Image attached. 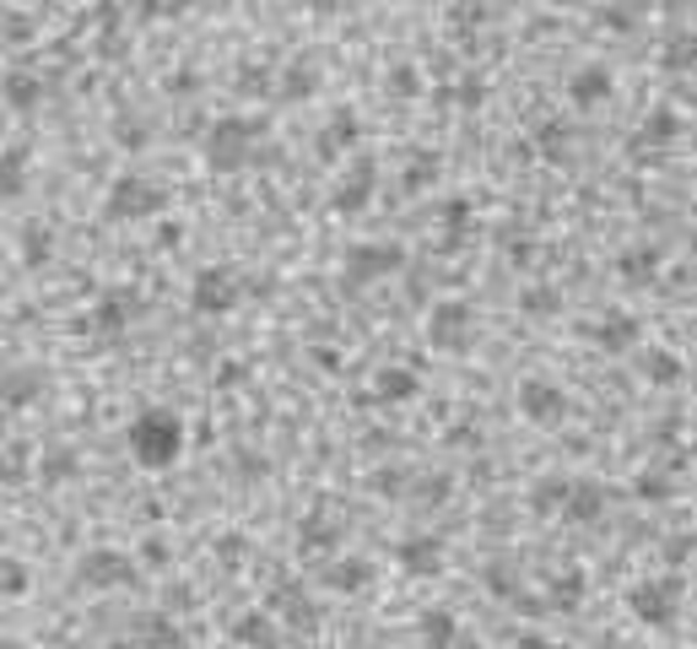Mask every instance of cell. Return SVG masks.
<instances>
[{"label": "cell", "instance_id": "9a60e30c", "mask_svg": "<svg viewBox=\"0 0 697 649\" xmlns=\"http://www.w3.org/2000/svg\"><path fill=\"white\" fill-rule=\"evenodd\" d=\"M616 271H622V282L649 287V282L660 277V244H633V249H622V255H616Z\"/></svg>", "mask_w": 697, "mask_h": 649}, {"label": "cell", "instance_id": "d4e9b609", "mask_svg": "<svg viewBox=\"0 0 697 649\" xmlns=\"http://www.w3.org/2000/svg\"><path fill=\"white\" fill-rule=\"evenodd\" d=\"M38 98H44V82H38L33 71H11V76H5V103H11L16 114L38 109Z\"/></svg>", "mask_w": 697, "mask_h": 649}, {"label": "cell", "instance_id": "ee69618b", "mask_svg": "<svg viewBox=\"0 0 697 649\" xmlns=\"http://www.w3.org/2000/svg\"><path fill=\"white\" fill-rule=\"evenodd\" d=\"M427 179H438V152L417 147V158H412V168H406V189H417V184H427Z\"/></svg>", "mask_w": 697, "mask_h": 649}, {"label": "cell", "instance_id": "d590c367", "mask_svg": "<svg viewBox=\"0 0 697 649\" xmlns=\"http://www.w3.org/2000/svg\"><path fill=\"white\" fill-rule=\"evenodd\" d=\"M38 472H44V482H65L71 472H76V455L60 444V450H44V461H38Z\"/></svg>", "mask_w": 697, "mask_h": 649}, {"label": "cell", "instance_id": "f5cc1de1", "mask_svg": "<svg viewBox=\"0 0 697 649\" xmlns=\"http://www.w3.org/2000/svg\"><path fill=\"white\" fill-rule=\"evenodd\" d=\"M27 33H33V22H27L22 11H11V16H5V38H27Z\"/></svg>", "mask_w": 697, "mask_h": 649}, {"label": "cell", "instance_id": "6da1fadb", "mask_svg": "<svg viewBox=\"0 0 697 649\" xmlns=\"http://www.w3.org/2000/svg\"><path fill=\"white\" fill-rule=\"evenodd\" d=\"M125 444H131V461H136L140 472H168L184 455V423L168 406H146V412L131 417Z\"/></svg>", "mask_w": 697, "mask_h": 649}, {"label": "cell", "instance_id": "4fadbf2b", "mask_svg": "<svg viewBox=\"0 0 697 649\" xmlns=\"http://www.w3.org/2000/svg\"><path fill=\"white\" fill-rule=\"evenodd\" d=\"M395 563H401L406 574L427 579V574L443 568V541H438V536H406V541H395Z\"/></svg>", "mask_w": 697, "mask_h": 649}, {"label": "cell", "instance_id": "74e56055", "mask_svg": "<svg viewBox=\"0 0 697 649\" xmlns=\"http://www.w3.org/2000/svg\"><path fill=\"white\" fill-rule=\"evenodd\" d=\"M481 579H487V590H492V596L519 601V590H514V568H509V563H487V568H481Z\"/></svg>", "mask_w": 697, "mask_h": 649}, {"label": "cell", "instance_id": "e575fe53", "mask_svg": "<svg viewBox=\"0 0 697 649\" xmlns=\"http://www.w3.org/2000/svg\"><path fill=\"white\" fill-rule=\"evenodd\" d=\"M22 260H27V266H44V260H49V228H44V222H27V228H22Z\"/></svg>", "mask_w": 697, "mask_h": 649}, {"label": "cell", "instance_id": "60d3db41", "mask_svg": "<svg viewBox=\"0 0 697 649\" xmlns=\"http://www.w3.org/2000/svg\"><path fill=\"white\" fill-rule=\"evenodd\" d=\"M454 93H460V109H481V98H487V76H481V71H465Z\"/></svg>", "mask_w": 697, "mask_h": 649}, {"label": "cell", "instance_id": "8992f818", "mask_svg": "<svg viewBox=\"0 0 697 649\" xmlns=\"http://www.w3.org/2000/svg\"><path fill=\"white\" fill-rule=\"evenodd\" d=\"M470 324H476V315H470L465 298H443V304L427 309V341H432L438 352H465L470 335H476Z\"/></svg>", "mask_w": 697, "mask_h": 649}, {"label": "cell", "instance_id": "9c48e42d", "mask_svg": "<svg viewBox=\"0 0 697 649\" xmlns=\"http://www.w3.org/2000/svg\"><path fill=\"white\" fill-rule=\"evenodd\" d=\"M271 617H286V628H297V634H314V628H319V607L308 601V590H303L297 579H281L277 585Z\"/></svg>", "mask_w": 697, "mask_h": 649}, {"label": "cell", "instance_id": "7a4b0ae2", "mask_svg": "<svg viewBox=\"0 0 697 649\" xmlns=\"http://www.w3.org/2000/svg\"><path fill=\"white\" fill-rule=\"evenodd\" d=\"M255 136H266V120H249V114H222L211 120L206 142H200V158L211 173H239L244 162H255Z\"/></svg>", "mask_w": 697, "mask_h": 649}, {"label": "cell", "instance_id": "ffe728a7", "mask_svg": "<svg viewBox=\"0 0 697 649\" xmlns=\"http://www.w3.org/2000/svg\"><path fill=\"white\" fill-rule=\"evenodd\" d=\"M417 634L427 649H449L454 639H460V623H454V612L449 607H427L417 617Z\"/></svg>", "mask_w": 697, "mask_h": 649}, {"label": "cell", "instance_id": "3957f363", "mask_svg": "<svg viewBox=\"0 0 697 649\" xmlns=\"http://www.w3.org/2000/svg\"><path fill=\"white\" fill-rule=\"evenodd\" d=\"M627 607H633L638 623H649V628H671L676 612H682V579H676V574L638 579V585L627 590Z\"/></svg>", "mask_w": 697, "mask_h": 649}, {"label": "cell", "instance_id": "bcb514c9", "mask_svg": "<svg viewBox=\"0 0 697 649\" xmlns=\"http://www.w3.org/2000/svg\"><path fill=\"white\" fill-rule=\"evenodd\" d=\"M239 558H244V536H239V530L217 536V563H239Z\"/></svg>", "mask_w": 697, "mask_h": 649}, {"label": "cell", "instance_id": "cb8c5ba5", "mask_svg": "<svg viewBox=\"0 0 697 649\" xmlns=\"http://www.w3.org/2000/svg\"><path fill=\"white\" fill-rule=\"evenodd\" d=\"M233 639L244 649H271L277 645V617H271V612H244L239 628H233Z\"/></svg>", "mask_w": 697, "mask_h": 649}, {"label": "cell", "instance_id": "b9f144b4", "mask_svg": "<svg viewBox=\"0 0 697 649\" xmlns=\"http://www.w3.org/2000/svg\"><path fill=\"white\" fill-rule=\"evenodd\" d=\"M519 309L525 315H552L558 309V287H525L519 293Z\"/></svg>", "mask_w": 697, "mask_h": 649}, {"label": "cell", "instance_id": "681fc988", "mask_svg": "<svg viewBox=\"0 0 697 649\" xmlns=\"http://www.w3.org/2000/svg\"><path fill=\"white\" fill-rule=\"evenodd\" d=\"M22 189V152H5V195Z\"/></svg>", "mask_w": 697, "mask_h": 649}, {"label": "cell", "instance_id": "f35d334b", "mask_svg": "<svg viewBox=\"0 0 697 649\" xmlns=\"http://www.w3.org/2000/svg\"><path fill=\"white\" fill-rule=\"evenodd\" d=\"M120 324H125V304H120V298H103V304L93 309V330H98V335H120Z\"/></svg>", "mask_w": 697, "mask_h": 649}, {"label": "cell", "instance_id": "7dc6e473", "mask_svg": "<svg viewBox=\"0 0 697 649\" xmlns=\"http://www.w3.org/2000/svg\"><path fill=\"white\" fill-rule=\"evenodd\" d=\"M401 482H406V477H401V466H384V472H374V487H379L384 498H395V492H401Z\"/></svg>", "mask_w": 697, "mask_h": 649}, {"label": "cell", "instance_id": "d6986e66", "mask_svg": "<svg viewBox=\"0 0 697 649\" xmlns=\"http://www.w3.org/2000/svg\"><path fill=\"white\" fill-rule=\"evenodd\" d=\"M660 65H665V71H693L697 65V33L693 27H671V33L660 38Z\"/></svg>", "mask_w": 697, "mask_h": 649}, {"label": "cell", "instance_id": "f6af8a7d", "mask_svg": "<svg viewBox=\"0 0 697 649\" xmlns=\"http://www.w3.org/2000/svg\"><path fill=\"white\" fill-rule=\"evenodd\" d=\"M417 87H421L417 65H395V71H390V93H401V98H412Z\"/></svg>", "mask_w": 697, "mask_h": 649}, {"label": "cell", "instance_id": "e0dca14e", "mask_svg": "<svg viewBox=\"0 0 697 649\" xmlns=\"http://www.w3.org/2000/svg\"><path fill=\"white\" fill-rule=\"evenodd\" d=\"M325 585L341 590V596H357V590L374 585V563H368V558H341V563L325 568Z\"/></svg>", "mask_w": 697, "mask_h": 649}, {"label": "cell", "instance_id": "ba28073f", "mask_svg": "<svg viewBox=\"0 0 697 649\" xmlns=\"http://www.w3.org/2000/svg\"><path fill=\"white\" fill-rule=\"evenodd\" d=\"M189 304H195L200 315H228V309L239 304V277H233L228 266H206V271H195V282H189Z\"/></svg>", "mask_w": 697, "mask_h": 649}, {"label": "cell", "instance_id": "9f6ffc18", "mask_svg": "<svg viewBox=\"0 0 697 649\" xmlns=\"http://www.w3.org/2000/svg\"><path fill=\"white\" fill-rule=\"evenodd\" d=\"M514 649H547V639H541V634H519V639H514Z\"/></svg>", "mask_w": 697, "mask_h": 649}, {"label": "cell", "instance_id": "8fae6325", "mask_svg": "<svg viewBox=\"0 0 697 649\" xmlns=\"http://www.w3.org/2000/svg\"><path fill=\"white\" fill-rule=\"evenodd\" d=\"M519 412H525L530 423L552 428L562 412H567V395H562L552 379H525V384H519Z\"/></svg>", "mask_w": 697, "mask_h": 649}, {"label": "cell", "instance_id": "f907efd6", "mask_svg": "<svg viewBox=\"0 0 697 649\" xmlns=\"http://www.w3.org/2000/svg\"><path fill=\"white\" fill-rule=\"evenodd\" d=\"M687 552H693V536H687V530H676V536L665 541V558H671V563H682Z\"/></svg>", "mask_w": 697, "mask_h": 649}, {"label": "cell", "instance_id": "484cf974", "mask_svg": "<svg viewBox=\"0 0 697 649\" xmlns=\"http://www.w3.org/2000/svg\"><path fill=\"white\" fill-rule=\"evenodd\" d=\"M281 93H286V98H314V93H319V71H314V60H292V65H281Z\"/></svg>", "mask_w": 697, "mask_h": 649}, {"label": "cell", "instance_id": "db71d44e", "mask_svg": "<svg viewBox=\"0 0 697 649\" xmlns=\"http://www.w3.org/2000/svg\"><path fill=\"white\" fill-rule=\"evenodd\" d=\"M239 82H244V93H266V87H271V82H266V71H255V65H249Z\"/></svg>", "mask_w": 697, "mask_h": 649}, {"label": "cell", "instance_id": "2e32d148", "mask_svg": "<svg viewBox=\"0 0 697 649\" xmlns=\"http://www.w3.org/2000/svg\"><path fill=\"white\" fill-rule=\"evenodd\" d=\"M638 341V320L627 315V309H606L600 320H595V346H606V352H627Z\"/></svg>", "mask_w": 697, "mask_h": 649}, {"label": "cell", "instance_id": "5b68a950", "mask_svg": "<svg viewBox=\"0 0 697 649\" xmlns=\"http://www.w3.org/2000/svg\"><path fill=\"white\" fill-rule=\"evenodd\" d=\"M401 244H384V238H357L352 249H346V260H341V277L352 282V287H368V282H379V277H390V271H401Z\"/></svg>", "mask_w": 697, "mask_h": 649}, {"label": "cell", "instance_id": "5bb4252c", "mask_svg": "<svg viewBox=\"0 0 697 649\" xmlns=\"http://www.w3.org/2000/svg\"><path fill=\"white\" fill-rule=\"evenodd\" d=\"M600 514H606V487L589 482V477H573L567 503H562V519H573V525H595Z\"/></svg>", "mask_w": 697, "mask_h": 649}, {"label": "cell", "instance_id": "1f68e13d", "mask_svg": "<svg viewBox=\"0 0 697 649\" xmlns=\"http://www.w3.org/2000/svg\"><path fill=\"white\" fill-rule=\"evenodd\" d=\"M633 492H638L644 503H665V498L676 492V482H671V472H660V466H644V472L633 477Z\"/></svg>", "mask_w": 697, "mask_h": 649}, {"label": "cell", "instance_id": "11a10c76", "mask_svg": "<svg viewBox=\"0 0 697 649\" xmlns=\"http://www.w3.org/2000/svg\"><path fill=\"white\" fill-rule=\"evenodd\" d=\"M239 379H244V368H239V363H228V368L217 374V390H228V384H239Z\"/></svg>", "mask_w": 697, "mask_h": 649}, {"label": "cell", "instance_id": "7c38bea8", "mask_svg": "<svg viewBox=\"0 0 697 649\" xmlns=\"http://www.w3.org/2000/svg\"><path fill=\"white\" fill-rule=\"evenodd\" d=\"M611 93H616V76H611V65H600V60L578 65V71H573V82H567L573 109H595V103H606Z\"/></svg>", "mask_w": 697, "mask_h": 649}, {"label": "cell", "instance_id": "ac0fdd59", "mask_svg": "<svg viewBox=\"0 0 697 649\" xmlns=\"http://www.w3.org/2000/svg\"><path fill=\"white\" fill-rule=\"evenodd\" d=\"M136 639L140 649H184V628L162 612H146V617H136Z\"/></svg>", "mask_w": 697, "mask_h": 649}, {"label": "cell", "instance_id": "c3c4849f", "mask_svg": "<svg viewBox=\"0 0 697 649\" xmlns=\"http://www.w3.org/2000/svg\"><path fill=\"white\" fill-rule=\"evenodd\" d=\"M195 87H200V71H189V65L168 76V93H195Z\"/></svg>", "mask_w": 697, "mask_h": 649}, {"label": "cell", "instance_id": "44dd1931", "mask_svg": "<svg viewBox=\"0 0 697 649\" xmlns=\"http://www.w3.org/2000/svg\"><path fill=\"white\" fill-rule=\"evenodd\" d=\"M682 136V114L676 109H649L638 125V147H671Z\"/></svg>", "mask_w": 697, "mask_h": 649}, {"label": "cell", "instance_id": "8d00e7d4", "mask_svg": "<svg viewBox=\"0 0 697 649\" xmlns=\"http://www.w3.org/2000/svg\"><path fill=\"white\" fill-rule=\"evenodd\" d=\"M584 601V568H567V574H558V590H552V607H578Z\"/></svg>", "mask_w": 697, "mask_h": 649}, {"label": "cell", "instance_id": "d6a6232c", "mask_svg": "<svg viewBox=\"0 0 697 649\" xmlns=\"http://www.w3.org/2000/svg\"><path fill=\"white\" fill-rule=\"evenodd\" d=\"M33 390H38V368H11L5 374V406L11 412H22L33 401Z\"/></svg>", "mask_w": 697, "mask_h": 649}, {"label": "cell", "instance_id": "816d5d0a", "mask_svg": "<svg viewBox=\"0 0 697 649\" xmlns=\"http://www.w3.org/2000/svg\"><path fill=\"white\" fill-rule=\"evenodd\" d=\"M449 498V477H427L421 482V503H443Z\"/></svg>", "mask_w": 697, "mask_h": 649}, {"label": "cell", "instance_id": "680465c9", "mask_svg": "<svg viewBox=\"0 0 697 649\" xmlns=\"http://www.w3.org/2000/svg\"><path fill=\"white\" fill-rule=\"evenodd\" d=\"M5 649H27V645H5Z\"/></svg>", "mask_w": 697, "mask_h": 649}, {"label": "cell", "instance_id": "603a6c76", "mask_svg": "<svg viewBox=\"0 0 697 649\" xmlns=\"http://www.w3.org/2000/svg\"><path fill=\"white\" fill-rule=\"evenodd\" d=\"M357 142V109H335L330 114V125H325V136H319V158H335V147H352Z\"/></svg>", "mask_w": 697, "mask_h": 649}, {"label": "cell", "instance_id": "6f0895ef", "mask_svg": "<svg viewBox=\"0 0 697 649\" xmlns=\"http://www.w3.org/2000/svg\"><path fill=\"white\" fill-rule=\"evenodd\" d=\"M687 103H693V109H697V93H687Z\"/></svg>", "mask_w": 697, "mask_h": 649}, {"label": "cell", "instance_id": "836d02e7", "mask_svg": "<svg viewBox=\"0 0 697 649\" xmlns=\"http://www.w3.org/2000/svg\"><path fill=\"white\" fill-rule=\"evenodd\" d=\"M567 477H547V482H536V492H530V509L536 514H558L562 503H567Z\"/></svg>", "mask_w": 697, "mask_h": 649}, {"label": "cell", "instance_id": "7bdbcfd3", "mask_svg": "<svg viewBox=\"0 0 697 649\" xmlns=\"http://www.w3.org/2000/svg\"><path fill=\"white\" fill-rule=\"evenodd\" d=\"M0 590L5 596H27V563L22 558H5L0 563Z\"/></svg>", "mask_w": 697, "mask_h": 649}, {"label": "cell", "instance_id": "4316f807", "mask_svg": "<svg viewBox=\"0 0 697 649\" xmlns=\"http://www.w3.org/2000/svg\"><path fill=\"white\" fill-rule=\"evenodd\" d=\"M465 217H470V200L465 195H449L443 200V238H438V249H460L465 244Z\"/></svg>", "mask_w": 697, "mask_h": 649}, {"label": "cell", "instance_id": "30bf717a", "mask_svg": "<svg viewBox=\"0 0 697 649\" xmlns=\"http://www.w3.org/2000/svg\"><path fill=\"white\" fill-rule=\"evenodd\" d=\"M374 179H379V162H374V158H368V152H363V158L352 162V173H346V179L335 184V195H330V206H335L341 217H352V211H363V206H368V195H374Z\"/></svg>", "mask_w": 697, "mask_h": 649}, {"label": "cell", "instance_id": "83f0119b", "mask_svg": "<svg viewBox=\"0 0 697 649\" xmlns=\"http://www.w3.org/2000/svg\"><path fill=\"white\" fill-rule=\"evenodd\" d=\"M644 379H649V384H676V379H682V357H676L671 346L644 352Z\"/></svg>", "mask_w": 697, "mask_h": 649}, {"label": "cell", "instance_id": "4dcf8cb0", "mask_svg": "<svg viewBox=\"0 0 697 649\" xmlns=\"http://www.w3.org/2000/svg\"><path fill=\"white\" fill-rule=\"evenodd\" d=\"M114 142H120L125 152H140V147L151 142V125H146L140 114H131V109H120V114H114Z\"/></svg>", "mask_w": 697, "mask_h": 649}, {"label": "cell", "instance_id": "7402d4cb", "mask_svg": "<svg viewBox=\"0 0 697 649\" xmlns=\"http://www.w3.org/2000/svg\"><path fill=\"white\" fill-rule=\"evenodd\" d=\"M374 395H379V401H412V395H417V368H401V363L379 368V374H374Z\"/></svg>", "mask_w": 697, "mask_h": 649}, {"label": "cell", "instance_id": "f1b7e54d", "mask_svg": "<svg viewBox=\"0 0 697 649\" xmlns=\"http://www.w3.org/2000/svg\"><path fill=\"white\" fill-rule=\"evenodd\" d=\"M330 541H335V525H330V519H314V514H308V519L297 525V552H303V558L330 552Z\"/></svg>", "mask_w": 697, "mask_h": 649}, {"label": "cell", "instance_id": "ab89813d", "mask_svg": "<svg viewBox=\"0 0 697 649\" xmlns=\"http://www.w3.org/2000/svg\"><path fill=\"white\" fill-rule=\"evenodd\" d=\"M595 22L611 27V33H627L638 22V5H595Z\"/></svg>", "mask_w": 697, "mask_h": 649}, {"label": "cell", "instance_id": "f546056e", "mask_svg": "<svg viewBox=\"0 0 697 649\" xmlns=\"http://www.w3.org/2000/svg\"><path fill=\"white\" fill-rule=\"evenodd\" d=\"M536 136H541V152H547V158L567 162V152H573V125H567V120H558V114H552V120H541V131H536Z\"/></svg>", "mask_w": 697, "mask_h": 649}, {"label": "cell", "instance_id": "277c9868", "mask_svg": "<svg viewBox=\"0 0 697 649\" xmlns=\"http://www.w3.org/2000/svg\"><path fill=\"white\" fill-rule=\"evenodd\" d=\"M162 206H168V195H162L157 179H146V173H120V179L109 184V217H120V222L157 217Z\"/></svg>", "mask_w": 697, "mask_h": 649}, {"label": "cell", "instance_id": "52a82bcc", "mask_svg": "<svg viewBox=\"0 0 697 649\" xmlns=\"http://www.w3.org/2000/svg\"><path fill=\"white\" fill-rule=\"evenodd\" d=\"M76 579L87 590H120V585H136V563L114 547H98V552H82L76 558Z\"/></svg>", "mask_w": 697, "mask_h": 649}]
</instances>
